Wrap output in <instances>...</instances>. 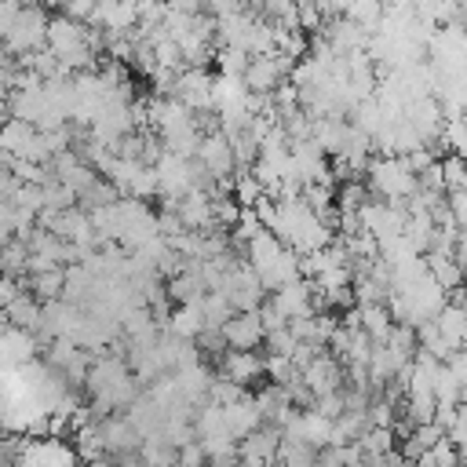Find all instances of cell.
Segmentation results:
<instances>
[{"instance_id":"1","label":"cell","mask_w":467,"mask_h":467,"mask_svg":"<svg viewBox=\"0 0 467 467\" xmlns=\"http://www.w3.org/2000/svg\"><path fill=\"white\" fill-rule=\"evenodd\" d=\"M241 248H244L248 266L263 277V285L270 292L281 288V285H288V281H296V277H303V255L296 248H288L270 226L255 230Z\"/></svg>"},{"instance_id":"2","label":"cell","mask_w":467,"mask_h":467,"mask_svg":"<svg viewBox=\"0 0 467 467\" xmlns=\"http://www.w3.org/2000/svg\"><path fill=\"white\" fill-rule=\"evenodd\" d=\"M368 193L390 204H405L420 193V171L409 164L405 153H387L368 164Z\"/></svg>"},{"instance_id":"3","label":"cell","mask_w":467,"mask_h":467,"mask_svg":"<svg viewBox=\"0 0 467 467\" xmlns=\"http://www.w3.org/2000/svg\"><path fill=\"white\" fill-rule=\"evenodd\" d=\"M47 15H44V7L40 4H29V7H18V15H15V22L7 26V33L0 36V47L4 51H11V55H33V51H40L44 44H47Z\"/></svg>"},{"instance_id":"4","label":"cell","mask_w":467,"mask_h":467,"mask_svg":"<svg viewBox=\"0 0 467 467\" xmlns=\"http://www.w3.org/2000/svg\"><path fill=\"white\" fill-rule=\"evenodd\" d=\"M193 157L204 164V171H208L212 179H230V171L237 168L234 142H230V135H226L223 128L204 131V135H201V146H197V153H193Z\"/></svg>"},{"instance_id":"5","label":"cell","mask_w":467,"mask_h":467,"mask_svg":"<svg viewBox=\"0 0 467 467\" xmlns=\"http://www.w3.org/2000/svg\"><path fill=\"white\" fill-rule=\"evenodd\" d=\"M212 80L215 77H208L204 66H186V69H179L171 95L179 102H186L193 113H212Z\"/></svg>"},{"instance_id":"6","label":"cell","mask_w":467,"mask_h":467,"mask_svg":"<svg viewBox=\"0 0 467 467\" xmlns=\"http://www.w3.org/2000/svg\"><path fill=\"white\" fill-rule=\"evenodd\" d=\"M303 383L306 390L314 394V401L321 394H332V390H343V361L336 354H325V347L303 365Z\"/></svg>"},{"instance_id":"7","label":"cell","mask_w":467,"mask_h":467,"mask_svg":"<svg viewBox=\"0 0 467 467\" xmlns=\"http://www.w3.org/2000/svg\"><path fill=\"white\" fill-rule=\"evenodd\" d=\"M270 306H274V310H277L285 321H296V317H303V314H314V310H317L314 285H310L306 277H296V281H288V285L274 288Z\"/></svg>"},{"instance_id":"8","label":"cell","mask_w":467,"mask_h":467,"mask_svg":"<svg viewBox=\"0 0 467 467\" xmlns=\"http://www.w3.org/2000/svg\"><path fill=\"white\" fill-rule=\"evenodd\" d=\"M223 336H226V347L234 350H255L266 343V325L259 310H234L223 325Z\"/></svg>"},{"instance_id":"9","label":"cell","mask_w":467,"mask_h":467,"mask_svg":"<svg viewBox=\"0 0 467 467\" xmlns=\"http://www.w3.org/2000/svg\"><path fill=\"white\" fill-rule=\"evenodd\" d=\"M18 460L22 463H77L80 452H77V445L62 441V434L58 438L47 434L36 441H29V434H26V438H18Z\"/></svg>"},{"instance_id":"10","label":"cell","mask_w":467,"mask_h":467,"mask_svg":"<svg viewBox=\"0 0 467 467\" xmlns=\"http://www.w3.org/2000/svg\"><path fill=\"white\" fill-rule=\"evenodd\" d=\"M223 372L234 376L237 383H252V379H263L266 376V358H259L255 350H234V347H226Z\"/></svg>"},{"instance_id":"11","label":"cell","mask_w":467,"mask_h":467,"mask_svg":"<svg viewBox=\"0 0 467 467\" xmlns=\"http://www.w3.org/2000/svg\"><path fill=\"white\" fill-rule=\"evenodd\" d=\"M7 317H11V325L15 328H29V332H36V325H40V310H44V299H36L29 288H22L7 306Z\"/></svg>"},{"instance_id":"12","label":"cell","mask_w":467,"mask_h":467,"mask_svg":"<svg viewBox=\"0 0 467 467\" xmlns=\"http://www.w3.org/2000/svg\"><path fill=\"white\" fill-rule=\"evenodd\" d=\"M26 285H29V292L36 296V299H58L62 296V288H66V266H47V270H33L29 277H26Z\"/></svg>"},{"instance_id":"13","label":"cell","mask_w":467,"mask_h":467,"mask_svg":"<svg viewBox=\"0 0 467 467\" xmlns=\"http://www.w3.org/2000/svg\"><path fill=\"white\" fill-rule=\"evenodd\" d=\"M95 4H99V0H66L58 11H66V15L80 18V22H91V15H95Z\"/></svg>"},{"instance_id":"14","label":"cell","mask_w":467,"mask_h":467,"mask_svg":"<svg viewBox=\"0 0 467 467\" xmlns=\"http://www.w3.org/2000/svg\"><path fill=\"white\" fill-rule=\"evenodd\" d=\"M15 15H18V4H15V0H0V36H4L7 26L15 22Z\"/></svg>"},{"instance_id":"15","label":"cell","mask_w":467,"mask_h":467,"mask_svg":"<svg viewBox=\"0 0 467 467\" xmlns=\"http://www.w3.org/2000/svg\"><path fill=\"white\" fill-rule=\"evenodd\" d=\"M18 7H29V4H44V0H15Z\"/></svg>"}]
</instances>
